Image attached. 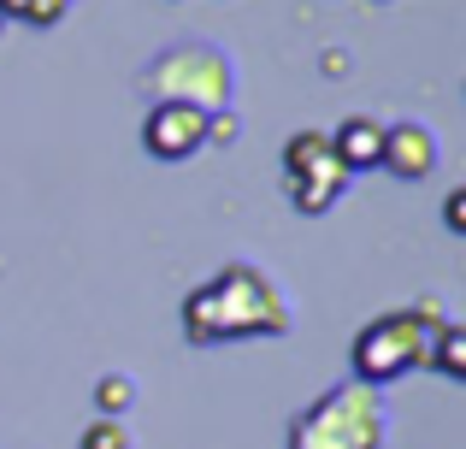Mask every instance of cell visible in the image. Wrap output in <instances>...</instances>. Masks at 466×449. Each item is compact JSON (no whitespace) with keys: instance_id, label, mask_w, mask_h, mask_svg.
Instances as JSON below:
<instances>
[{"instance_id":"cell-12","label":"cell","mask_w":466,"mask_h":449,"mask_svg":"<svg viewBox=\"0 0 466 449\" xmlns=\"http://www.w3.org/2000/svg\"><path fill=\"white\" fill-rule=\"evenodd\" d=\"M83 449H130V432L118 426V420H95V426L83 432Z\"/></svg>"},{"instance_id":"cell-13","label":"cell","mask_w":466,"mask_h":449,"mask_svg":"<svg viewBox=\"0 0 466 449\" xmlns=\"http://www.w3.org/2000/svg\"><path fill=\"white\" fill-rule=\"evenodd\" d=\"M443 225L466 230V189H449V196H443Z\"/></svg>"},{"instance_id":"cell-9","label":"cell","mask_w":466,"mask_h":449,"mask_svg":"<svg viewBox=\"0 0 466 449\" xmlns=\"http://www.w3.org/2000/svg\"><path fill=\"white\" fill-rule=\"evenodd\" d=\"M425 367H437L443 379H466V332L455 320H443L437 325V337H431V355H425Z\"/></svg>"},{"instance_id":"cell-4","label":"cell","mask_w":466,"mask_h":449,"mask_svg":"<svg viewBox=\"0 0 466 449\" xmlns=\"http://www.w3.org/2000/svg\"><path fill=\"white\" fill-rule=\"evenodd\" d=\"M148 89L159 101H189L201 113H225L230 101V59L218 47H171L148 66Z\"/></svg>"},{"instance_id":"cell-2","label":"cell","mask_w":466,"mask_h":449,"mask_svg":"<svg viewBox=\"0 0 466 449\" xmlns=\"http://www.w3.org/2000/svg\"><path fill=\"white\" fill-rule=\"evenodd\" d=\"M443 301H413V308H396V313H378L372 325H360L349 343V367H354V384L378 391V384H396L401 372L425 367L431 355V337L443 325Z\"/></svg>"},{"instance_id":"cell-6","label":"cell","mask_w":466,"mask_h":449,"mask_svg":"<svg viewBox=\"0 0 466 449\" xmlns=\"http://www.w3.org/2000/svg\"><path fill=\"white\" fill-rule=\"evenodd\" d=\"M207 118L201 107L189 101H159L148 118H142V148L154 154V160H189V154L207 148Z\"/></svg>"},{"instance_id":"cell-3","label":"cell","mask_w":466,"mask_h":449,"mask_svg":"<svg viewBox=\"0 0 466 449\" xmlns=\"http://www.w3.org/2000/svg\"><path fill=\"white\" fill-rule=\"evenodd\" d=\"M289 449H384V403L378 391L342 379L289 420Z\"/></svg>"},{"instance_id":"cell-10","label":"cell","mask_w":466,"mask_h":449,"mask_svg":"<svg viewBox=\"0 0 466 449\" xmlns=\"http://www.w3.org/2000/svg\"><path fill=\"white\" fill-rule=\"evenodd\" d=\"M130 403H137V379H125V372H106V379L95 384V408H101V420H118Z\"/></svg>"},{"instance_id":"cell-1","label":"cell","mask_w":466,"mask_h":449,"mask_svg":"<svg viewBox=\"0 0 466 449\" xmlns=\"http://www.w3.org/2000/svg\"><path fill=\"white\" fill-rule=\"evenodd\" d=\"M284 332H289L284 290H278L254 260L218 266L201 290L183 296V337H189L195 349L248 343V337H284Z\"/></svg>"},{"instance_id":"cell-11","label":"cell","mask_w":466,"mask_h":449,"mask_svg":"<svg viewBox=\"0 0 466 449\" xmlns=\"http://www.w3.org/2000/svg\"><path fill=\"white\" fill-rule=\"evenodd\" d=\"M0 12H6V18L35 24V30H47V24H59L71 12V0H0Z\"/></svg>"},{"instance_id":"cell-14","label":"cell","mask_w":466,"mask_h":449,"mask_svg":"<svg viewBox=\"0 0 466 449\" xmlns=\"http://www.w3.org/2000/svg\"><path fill=\"white\" fill-rule=\"evenodd\" d=\"M0 30H6V12H0Z\"/></svg>"},{"instance_id":"cell-5","label":"cell","mask_w":466,"mask_h":449,"mask_svg":"<svg viewBox=\"0 0 466 449\" xmlns=\"http://www.w3.org/2000/svg\"><path fill=\"white\" fill-rule=\"evenodd\" d=\"M284 189H289V208L319 219V213H330L342 201V189H349V172H342L337 148H330L325 130H301V137H289L284 148Z\"/></svg>"},{"instance_id":"cell-8","label":"cell","mask_w":466,"mask_h":449,"mask_svg":"<svg viewBox=\"0 0 466 449\" xmlns=\"http://www.w3.org/2000/svg\"><path fill=\"white\" fill-rule=\"evenodd\" d=\"M330 148H337L342 172H372V166H384V125L366 113H349L337 130H330Z\"/></svg>"},{"instance_id":"cell-7","label":"cell","mask_w":466,"mask_h":449,"mask_svg":"<svg viewBox=\"0 0 466 449\" xmlns=\"http://www.w3.org/2000/svg\"><path fill=\"white\" fill-rule=\"evenodd\" d=\"M437 166V137L420 125V118H401V125H384V172L396 178H425Z\"/></svg>"}]
</instances>
